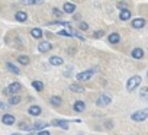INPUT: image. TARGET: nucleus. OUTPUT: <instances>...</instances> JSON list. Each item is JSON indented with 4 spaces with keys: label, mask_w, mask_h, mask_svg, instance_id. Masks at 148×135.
I'll return each mask as SVG.
<instances>
[{
    "label": "nucleus",
    "mask_w": 148,
    "mask_h": 135,
    "mask_svg": "<svg viewBox=\"0 0 148 135\" xmlns=\"http://www.w3.org/2000/svg\"><path fill=\"white\" fill-rule=\"evenodd\" d=\"M131 18H132V12H131L129 9H121V12H119V19H121V21L126 22V21H129Z\"/></svg>",
    "instance_id": "obj_8"
},
{
    "label": "nucleus",
    "mask_w": 148,
    "mask_h": 135,
    "mask_svg": "<svg viewBox=\"0 0 148 135\" xmlns=\"http://www.w3.org/2000/svg\"><path fill=\"white\" fill-rule=\"evenodd\" d=\"M48 126V123L47 122H42V121H38V122H35L34 125H32V131H42L44 128H47Z\"/></svg>",
    "instance_id": "obj_16"
},
{
    "label": "nucleus",
    "mask_w": 148,
    "mask_h": 135,
    "mask_svg": "<svg viewBox=\"0 0 148 135\" xmlns=\"http://www.w3.org/2000/svg\"><path fill=\"white\" fill-rule=\"evenodd\" d=\"M41 112H42V109H41V106H38V105H32V106H29V109H28V113H29L31 116H39Z\"/></svg>",
    "instance_id": "obj_12"
},
{
    "label": "nucleus",
    "mask_w": 148,
    "mask_h": 135,
    "mask_svg": "<svg viewBox=\"0 0 148 135\" xmlns=\"http://www.w3.org/2000/svg\"><path fill=\"white\" fill-rule=\"evenodd\" d=\"M21 90H22V84H21L19 82H13V83L9 84V87H6V89L3 90V95H6V96H12V95L19 93Z\"/></svg>",
    "instance_id": "obj_1"
},
{
    "label": "nucleus",
    "mask_w": 148,
    "mask_h": 135,
    "mask_svg": "<svg viewBox=\"0 0 148 135\" xmlns=\"http://www.w3.org/2000/svg\"><path fill=\"white\" fill-rule=\"evenodd\" d=\"M64 76H65V77H70V76H71V70H68V71H64Z\"/></svg>",
    "instance_id": "obj_35"
},
{
    "label": "nucleus",
    "mask_w": 148,
    "mask_h": 135,
    "mask_svg": "<svg viewBox=\"0 0 148 135\" xmlns=\"http://www.w3.org/2000/svg\"><path fill=\"white\" fill-rule=\"evenodd\" d=\"M147 118H148V108L141 109V110H136V112H134V113L131 115V119H132L134 122H142V121H145Z\"/></svg>",
    "instance_id": "obj_2"
},
{
    "label": "nucleus",
    "mask_w": 148,
    "mask_h": 135,
    "mask_svg": "<svg viewBox=\"0 0 148 135\" xmlns=\"http://www.w3.org/2000/svg\"><path fill=\"white\" fill-rule=\"evenodd\" d=\"M139 84H141V77H139V76H134V77H131V79L126 82V90H128V92H134Z\"/></svg>",
    "instance_id": "obj_3"
},
{
    "label": "nucleus",
    "mask_w": 148,
    "mask_h": 135,
    "mask_svg": "<svg viewBox=\"0 0 148 135\" xmlns=\"http://www.w3.org/2000/svg\"><path fill=\"white\" fill-rule=\"evenodd\" d=\"M145 23H147V22H145L144 18H136V19H132V23H131V25H132L134 29H141V28L145 26Z\"/></svg>",
    "instance_id": "obj_9"
},
{
    "label": "nucleus",
    "mask_w": 148,
    "mask_h": 135,
    "mask_svg": "<svg viewBox=\"0 0 148 135\" xmlns=\"http://www.w3.org/2000/svg\"><path fill=\"white\" fill-rule=\"evenodd\" d=\"M62 9H64V13H68V15H73L74 12H76V9H77V6L74 5V3H71V2H67V3H64V6H62Z\"/></svg>",
    "instance_id": "obj_7"
},
{
    "label": "nucleus",
    "mask_w": 148,
    "mask_h": 135,
    "mask_svg": "<svg viewBox=\"0 0 148 135\" xmlns=\"http://www.w3.org/2000/svg\"><path fill=\"white\" fill-rule=\"evenodd\" d=\"M36 135H51V134H49V131L42 129V131H38V134H36Z\"/></svg>",
    "instance_id": "obj_32"
},
{
    "label": "nucleus",
    "mask_w": 148,
    "mask_h": 135,
    "mask_svg": "<svg viewBox=\"0 0 148 135\" xmlns=\"http://www.w3.org/2000/svg\"><path fill=\"white\" fill-rule=\"evenodd\" d=\"M103 35H105V32H103V31H96L93 36H95V38H102Z\"/></svg>",
    "instance_id": "obj_30"
},
{
    "label": "nucleus",
    "mask_w": 148,
    "mask_h": 135,
    "mask_svg": "<svg viewBox=\"0 0 148 135\" xmlns=\"http://www.w3.org/2000/svg\"><path fill=\"white\" fill-rule=\"evenodd\" d=\"M18 62L22 65H28L29 64V57L28 55H19L18 57Z\"/></svg>",
    "instance_id": "obj_27"
},
{
    "label": "nucleus",
    "mask_w": 148,
    "mask_h": 135,
    "mask_svg": "<svg viewBox=\"0 0 148 135\" xmlns=\"http://www.w3.org/2000/svg\"><path fill=\"white\" fill-rule=\"evenodd\" d=\"M95 74V70H86V71H82L76 76V79L79 82H87L89 79H92V76Z\"/></svg>",
    "instance_id": "obj_5"
},
{
    "label": "nucleus",
    "mask_w": 148,
    "mask_h": 135,
    "mask_svg": "<svg viewBox=\"0 0 148 135\" xmlns=\"http://www.w3.org/2000/svg\"><path fill=\"white\" fill-rule=\"evenodd\" d=\"M62 62H64V60H62L61 57L54 55V57H51V58H49V64H51V65H61Z\"/></svg>",
    "instance_id": "obj_20"
},
{
    "label": "nucleus",
    "mask_w": 148,
    "mask_h": 135,
    "mask_svg": "<svg viewBox=\"0 0 148 135\" xmlns=\"http://www.w3.org/2000/svg\"><path fill=\"white\" fill-rule=\"evenodd\" d=\"M18 128L21 129V131H32V125H29L28 122H19L18 123Z\"/></svg>",
    "instance_id": "obj_25"
},
{
    "label": "nucleus",
    "mask_w": 148,
    "mask_h": 135,
    "mask_svg": "<svg viewBox=\"0 0 148 135\" xmlns=\"http://www.w3.org/2000/svg\"><path fill=\"white\" fill-rule=\"evenodd\" d=\"M12 135H19V134H12Z\"/></svg>",
    "instance_id": "obj_36"
},
{
    "label": "nucleus",
    "mask_w": 148,
    "mask_h": 135,
    "mask_svg": "<svg viewBox=\"0 0 148 135\" xmlns=\"http://www.w3.org/2000/svg\"><path fill=\"white\" fill-rule=\"evenodd\" d=\"M6 69H8L10 73L16 74V76H19V74H21V70L18 69V67H16L15 64H12V62H6Z\"/></svg>",
    "instance_id": "obj_17"
},
{
    "label": "nucleus",
    "mask_w": 148,
    "mask_h": 135,
    "mask_svg": "<svg viewBox=\"0 0 148 135\" xmlns=\"http://www.w3.org/2000/svg\"><path fill=\"white\" fill-rule=\"evenodd\" d=\"M21 96H18V95H12L10 96V99H9V105L10 106H16V105H19L21 103Z\"/></svg>",
    "instance_id": "obj_21"
},
{
    "label": "nucleus",
    "mask_w": 148,
    "mask_h": 135,
    "mask_svg": "<svg viewBox=\"0 0 148 135\" xmlns=\"http://www.w3.org/2000/svg\"><path fill=\"white\" fill-rule=\"evenodd\" d=\"M108 39H109L110 44H118V42L121 41V35H119L118 32H112V34L108 36Z\"/></svg>",
    "instance_id": "obj_18"
},
{
    "label": "nucleus",
    "mask_w": 148,
    "mask_h": 135,
    "mask_svg": "<svg viewBox=\"0 0 148 135\" xmlns=\"http://www.w3.org/2000/svg\"><path fill=\"white\" fill-rule=\"evenodd\" d=\"M62 13H64V12H61V10H60V9H57V8H54V9H52V16H54V18H57V19H60V18L62 16Z\"/></svg>",
    "instance_id": "obj_28"
},
{
    "label": "nucleus",
    "mask_w": 148,
    "mask_h": 135,
    "mask_svg": "<svg viewBox=\"0 0 148 135\" xmlns=\"http://www.w3.org/2000/svg\"><path fill=\"white\" fill-rule=\"evenodd\" d=\"M71 92H76V93H83L84 92V89L80 86V84H76V83H73V84H70V87H68Z\"/></svg>",
    "instance_id": "obj_23"
},
{
    "label": "nucleus",
    "mask_w": 148,
    "mask_h": 135,
    "mask_svg": "<svg viewBox=\"0 0 148 135\" xmlns=\"http://www.w3.org/2000/svg\"><path fill=\"white\" fill-rule=\"evenodd\" d=\"M51 48H52L51 42H47V41L39 42V45H38V51H39V52H48Z\"/></svg>",
    "instance_id": "obj_14"
},
{
    "label": "nucleus",
    "mask_w": 148,
    "mask_h": 135,
    "mask_svg": "<svg viewBox=\"0 0 148 135\" xmlns=\"http://www.w3.org/2000/svg\"><path fill=\"white\" fill-rule=\"evenodd\" d=\"M147 76H148V73H147Z\"/></svg>",
    "instance_id": "obj_37"
},
{
    "label": "nucleus",
    "mask_w": 148,
    "mask_h": 135,
    "mask_svg": "<svg viewBox=\"0 0 148 135\" xmlns=\"http://www.w3.org/2000/svg\"><path fill=\"white\" fill-rule=\"evenodd\" d=\"M8 106L9 105H6L5 102H0V109H8Z\"/></svg>",
    "instance_id": "obj_34"
},
{
    "label": "nucleus",
    "mask_w": 148,
    "mask_h": 135,
    "mask_svg": "<svg viewBox=\"0 0 148 135\" xmlns=\"http://www.w3.org/2000/svg\"><path fill=\"white\" fill-rule=\"evenodd\" d=\"M23 5H29V6H35V5H42L44 0H22Z\"/></svg>",
    "instance_id": "obj_26"
},
{
    "label": "nucleus",
    "mask_w": 148,
    "mask_h": 135,
    "mask_svg": "<svg viewBox=\"0 0 148 135\" xmlns=\"http://www.w3.org/2000/svg\"><path fill=\"white\" fill-rule=\"evenodd\" d=\"M110 102H112V97H110L108 93H103V95H100V96L97 97V100H96V105H97L99 108H103V106H108V105H110Z\"/></svg>",
    "instance_id": "obj_4"
},
{
    "label": "nucleus",
    "mask_w": 148,
    "mask_h": 135,
    "mask_svg": "<svg viewBox=\"0 0 148 135\" xmlns=\"http://www.w3.org/2000/svg\"><path fill=\"white\" fill-rule=\"evenodd\" d=\"M73 109H74V112L80 113V112H83V110L86 109V103H84L83 100H77L76 103L73 105Z\"/></svg>",
    "instance_id": "obj_13"
},
{
    "label": "nucleus",
    "mask_w": 148,
    "mask_h": 135,
    "mask_svg": "<svg viewBox=\"0 0 148 135\" xmlns=\"http://www.w3.org/2000/svg\"><path fill=\"white\" fill-rule=\"evenodd\" d=\"M15 19H16L18 22L23 23V22H26V21H28V13H26V12H23V10H18V12L15 13Z\"/></svg>",
    "instance_id": "obj_11"
},
{
    "label": "nucleus",
    "mask_w": 148,
    "mask_h": 135,
    "mask_svg": "<svg viewBox=\"0 0 148 135\" xmlns=\"http://www.w3.org/2000/svg\"><path fill=\"white\" fill-rule=\"evenodd\" d=\"M141 99H142V100H145V102H148V95H147V92H145V90H142V93H141Z\"/></svg>",
    "instance_id": "obj_31"
},
{
    "label": "nucleus",
    "mask_w": 148,
    "mask_h": 135,
    "mask_svg": "<svg viewBox=\"0 0 148 135\" xmlns=\"http://www.w3.org/2000/svg\"><path fill=\"white\" fill-rule=\"evenodd\" d=\"M32 87H34L36 92H42V90H44V83L39 82V80H34V82H32Z\"/></svg>",
    "instance_id": "obj_24"
},
{
    "label": "nucleus",
    "mask_w": 148,
    "mask_h": 135,
    "mask_svg": "<svg viewBox=\"0 0 148 135\" xmlns=\"http://www.w3.org/2000/svg\"><path fill=\"white\" fill-rule=\"evenodd\" d=\"M2 122L5 123V125H13L15 122H16V118L13 116V115H10V113H5L3 116H2Z\"/></svg>",
    "instance_id": "obj_10"
},
{
    "label": "nucleus",
    "mask_w": 148,
    "mask_h": 135,
    "mask_svg": "<svg viewBox=\"0 0 148 135\" xmlns=\"http://www.w3.org/2000/svg\"><path fill=\"white\" fill-rule=\"evenodd\" d=\"M51 125H52V126H58V128H61V129H68V126H70L68 121H65V119H54V121L51 122Z\"/></svg>",
    "instance_id": "obj_6"
},
{
    "label": "nucleus",
    "mask_w": 148,
    "mask_h": 135,
    "mask_svg": "<svg viewBox=\"0 0 148 135\" xmlns=\"http://www.w3.org/2000/svg\"><path fill=\"white\" fill-rule=\"evenodd\" d=\"M126 6H128L126 3H118V8L119 9H126Z\"/></svg>",
    "instance_id": "obj_33"
},
{
    "label": "nucleus",
    "mask_w": 148,
    "mask_h": 135,
    "mask_svg": "<svg viewBox=\"0 0 148 135\" xmlns=\"http://www.w3.org/2000/svg\"><path fill=\"white\" fill-rule=\"evenodd\" d=\"M42 35H44V32H42L41 28H34V29H31V36H32V38H35V39H41Z\"/></svg>",
    "instance_id": "obj_15"
},
{
    "label": "nucleus",
    "mask_w": 148,
    "mask_h": 135,
    "mask_svg": "<svg viewBox=\"0 0 148 135\" xmlns=\"http://www.w3.org/2000/svg\"><path fill=\"white\" fill-rule=\"evenodd\" d=\"M131 55H132V58H135V60H141V58L144 57V51H142L141 48H135V49H132Z\"/></svg>",
    "instance_id": "obj_19"
},
{
    "label": "nucleus",
    "mask_w": 148,
    "mask_h": 135,
    "mask_svg": "<svg viewBox=\"0 0 148 135\" xmlns=\"http://www.w3.org/2000/svg\"><path fill=\"white\" fill-rule=\"evenodd\" d=\"M49 103H51L52 106H61V105H62V99H61L60 96H52V97L49 99Z\"/></svg>",
    "instance_id": "obj_22"
},
{
    "label": "nucleus",
    "mask_w": 148,
    "mask_h": 135,
    "mask_svg": "<svg viewBox=\"0 0 148 135\" xmlns=\"http://www.w3.org/2000/svg\"><path fill=\"white\" fill-rule=\"evenodd\" d=\"M79 29H80V31H87V29H89V25H87L86 22H80V23H79Z\"/></svg>",
    "instance_id": "obj_29"
}]
</instances>
